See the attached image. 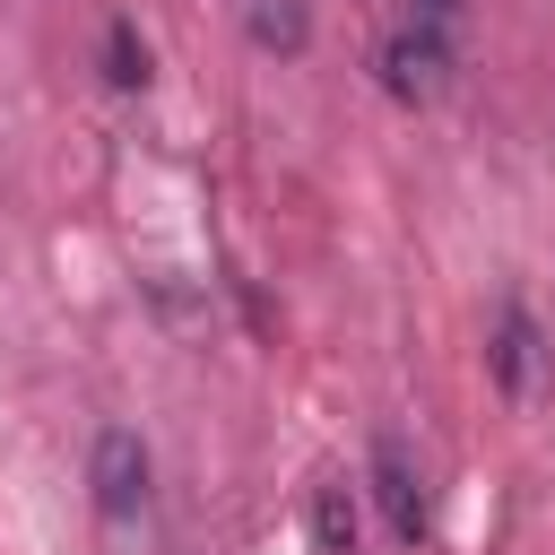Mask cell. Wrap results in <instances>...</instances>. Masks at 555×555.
Instances as JSON below:
<instances>
[{
	"mask_svg": "<svg viewBox=\"0 0 555 555\" xmlns=\"http://www.w3.org/2000/svg\"><path fill=\"white\" fill-rule=\"evenodd\" d=\"M147 442L130 434V425H104L95 434V460H87V486H95V512L113 520V529H130V520H147Z\"/></svg>",
	"mask_w": 555,
	"mask_h": 555,
	"instance_id": "cell-1",
	"label": "cell"
},
{
	"mask_svg": "<svg viewBox=\"0 0 555 555\" xmlns=\"http://www.w3.org/2000/svg\"><path fill=\"white\" fill-rule=\"evenodd\" d=\"M373 503H382V520H390V538H399V546H416V538L434 529L425 468H416V451H408L399 434H382V442H373Z\"/></svg>",
	"mask_w": 555,
	"mask_h": 555,
	"instance_id": "cell-2",
	"label": "cell"
},
{
	"mask_svg": "<svg viewBox=\"0 0 555 555\" xmlns=\"http://www.w3.org/2000/svg\"><path fill=\"white\" fill-rule=\"evenodd\" d=\"M382 87H390L399 104H434V95L451 87V35H425V26L399 17V35L382 43Z\"/></svg>",
	"mask_w": 555,
	"mask_h": 555,
	"instance_id": "cell-3",
	"label": "cell"
},
{
	"mask_svg": "<svg viewBox=\"0 0 555 555\" xmlns=\"http://www.w3.org/2000/svg\"><path fill=\"white\" fill-rule=\"evenodd\" d=\"M486 356H494V382H503L512 399H538V390H546V338H538V321H529L520 304L494 312V347H486Z\"/></svg>",
	"mask_w": 555,
	"mask_h": 555,
	"instance_id": "cell-4",
	"label": "cell"
},
{
	"mask_svg": "<svg viewBox=\"0 0 555 555\" xmlns=\"http://www.w3.org/2000/svg\"><path fill=\"white\" fill-rule=\"evenodd\" d=\"M243 35L260 43V52H304L312 43V0H243Z\"/></svg>",
	"mask_w": 555,
	"mask_h": 555,
	"instance_id": "cell-5",
	"label": "cell"
},
{
	"mask_svg": "<svg viewBox=\"0 0 555 555\" xmlns=\"http://www.w3.org/2000/svg\"><path fill=\"white\" fill-rule=\"evenodd\" d=\"M312 538H321V555H356V494H347V477L312 486Z\"/></svg>",
	"mask_w": 555,
	"mask_h": 555,
	"instance_id": "cell-6",
	"label": "cell"
},
{
	"mask_svg": "<svg viewBox=\"0 0 555 555\" xmlns=\"http://www.w3.org/2000/svg\"><path fill=\"white\" fill-rule=\"evenodd\" d=\"M104 78H113V87H147V43H139L130 17L104 26Z\"/></svg>",
	"mask_w": 555,
	"mask_h": 555,
	"instance_id": "cell-7",
	"label": "cell"
},
{
	"mask_svg": "<svg viewBox=\"0 0 555 555\" xmlns=\"http://www.w3.org/2000/svg\"><path fill=\"white\" fill-rule=\"evenodd\" d=\"M460 9H468V0H408V26H425V35H451V26H460Z\"/></svg>",
	"mask_w": 555,
	"mask_h": 555,
	"instance_id": "cell-8",
	"label": "cell"
}]
</instances>
